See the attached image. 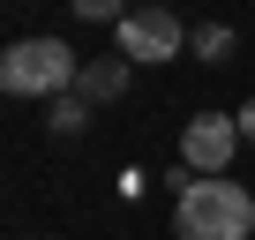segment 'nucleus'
Masks as SVG:
<instances>
[{
	"label": "nucleus",
	"instance_id": "2",
	"mask_svg": "<svg viewBox=\"0 0 255 240\" xmlns=\"http://www.w3.org/2000/svg\"><path fill=\"white\" fill-rule=\"evenodd\" d=\"M75 75H83V60L60 38H15L0 53V90L8 98H68Z\"/></svg>",
	"mask_w": 255,
	"mask_h": 240
},
{
	"label": "nucleus",
	"instance_id": "6",
	"mask_svg": "<svg viewBox=\"0 0 255 240\" xmlns=\"http://www.w3.org/2000/svg\"><path fill=\"white\" fill-rule=\"evenodd\" d=\"M45 128H53V135H83V128H90V105H83L75 90H68V98H53V113H45Z\"/></svg>",
	"mask_w": 255,
	"mask_h": 240
},
{
	"label": "nucleus",
	"instance_id": "10",
	"mask_svg": "<svg viewBox=\"0 0 255 240\" xmlns=\"http://www.w3.org/2000/svg\"><path fill=\"white\" fill-rule=\"evenodd\" d=\"M150 8H165V0H150Z\"/></svg>",
	"mask_w": 255,
	"mask_h": 240
},
{
	"label": "nucleus",
	"instance_id": "8",
	"mask_svg": "<svg viewBox=\"0 0 255 240\" xmlns=\"http://www.w3.org/2000/svg\"><path fill=\"white\" fill-rule=\"evenodd\" d=\"M68 15H75V23H120L128 0H68Z\"/></svg>",
	"mask_w": 255,
	"mask_h": 240
},
{
	"label": "nucleus",
	"instance_id": "3",
	"mask_svg": "<svg viewBox=\"0 0 255 240\" xmlns=\"http://www.w3.org/2000/svg\"><path fill=\"white\" fill-rule=\"evenodd\" d=\"M113 38H120V60H135V68H158V60H173V53L188 45L180 15H173V8H150V0H135V8L113 23Z\"/></svg>",
	"mask_w": 255,
	"mask_h": 240
},
{
	"label": "nucleus",
	"instance_id": "9",
	"mask_svg": "<svg viewBox=\"0 0 255 240\" xmlns=\"http://www.w3.org/2000/svg\"><path fill=\"white\" fill-rule=\"evenodd\" d=\"M240 143H255V98L240 105Z\"/></svg>",
	"mask_w": 255,
	"mask_h": 240
},
{
	"label": "nucleus",
	"instance_id": "5",
	"mask_svg": "<svg viewBox=\"0 0 255 240\" xmlns=\"http://www.w3.org/2000/svg\"><path fill=\"white\" fill-rule=\"evenodd\" d=\"M128 75H135V60H120V53H113V60H83L75 98H83V105H113V98L128 90Z\"/></svg>",
	"mask_w": 255,
	"mask_h": 240
},
{
	"label": "nucleus",
	"instance_id": "4",
	"mask_svg": "<svg viewBox=\"0 0 255 240\" xmlns=\"http://www.w3.org/2000/svg\"><path fill=\"white\" fill-rule=\"evenodd\" d=\"M240 150V113H195L180 128V165L188 173H225Z\"/></svg>",
	"mask_w": 255,
	"mask_h": 240
},
{
	"label": "nucleus",
	"instance_id": "7",
	"mask_svg": "<svg viewBox=\"0 0 255 240\" xmlns=\"http://www.w3.org/2000/svg\"><path fill=\"white\" fill-rule=\"evenodd\" d=\"M188 45H195V60H233V30H225V23H203V30H188Z\"/></svg>",
	"mask_w": 255,
	"mask_h": 240
},
{
	"label": "nucleus",
	"instance_id": "1",
	"mask_svg": "<svg viewBox=\"0 0 255 240\" xmlns=\"http://www.w3.org/2000/svg\"><path fill=\"white\" fill-rule=\"evenodd\" d=\"M173 233L180 240H255V195L225 173H173Z\"/></svg>",
	"mask_w": 255,
	"mask_h": 240
}]
</instances>
